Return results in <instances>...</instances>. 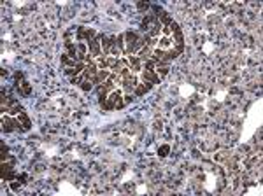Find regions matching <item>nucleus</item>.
<instances>
[{"label": "nucleus", "mask_w": 263, "mask_h": 196, "mask_svg": "<svg viewBox=\"0 0 263 196\" xmlns=\"http://www.w3.org/2000/svg\"><path fill=\"white\" fill-rule=\"evenodd\" d=\"M154 67H156V61L154 60H148L146 61V70H154Z\"/></svg>", "instance_id": "13"}, {"label": "nucleus", "mask_w": 263, "mask_h": 196, "mask_svg": "<svg viewBox=\"0 0 263 196\" xmlns=\"http://www.w3.org/2000/svg\"><path fill=\"white\" fill-rule=\"evenodd\" d=\"M133 93H135V95H139V97H140V95H144V93H146V89H144V84H139V86H135Z\"/></svg>", "instance_id": "12"}, {"label": "nucleus", "mask_w": 263, "mask_h": 196, "mask_svg": "<svg viewBox=\"0 0 263 196\" xmlns=\"http://www.w3.org/2000/svg\"><path fill=\"white\" fill-rule=\"evenodd\" d=\"M102 37H95L93 40H90V54L91 56H100L102 54V42H100Z\"/></svg>", "instance_id": "1"}, {"label": "nucleus", "mask_w": 263, "mask_h": 196, "mask_svg": "<svg viewBox=\"0 0 263 196\" xmlns=\"http://www.w3.org/2000/svg\"><path fill=\"white\" fill-rule=\"evenodd\" d=\"M137 7H139V9H148V7H149V4H148V2H139V4H137Z\"/></svg>", "instance_id": "14"}, {"label": "nucleus", "mask_w": 263, "mask_h": 196, "mask_svg": "<svg viewBox=\"0 0 263 196\" xmlns=\"http://www.w3.org/2000/svg\"><path fill=\"white\" fill-rule=\"evenodd\" d=\"M158 18L161 20V25H165V26H169L170 23H172V18H170L167 12H161V14H158Z\"/></svg>", "instance_id": "8"}, {"label": "nucleus", "mask_w": 263, "mask_h": 196, "mask_svg": "<svg viewBox=\"0 0 263 196\" xmlns=\"http://www.w3.org/2000/svg\"><path fill=\"white\" fill-rule=\"evenodd\" d=\"M16 81H18V84H19V81H23V72H16Z\"/></svg>", "instance_id": "16"}, {"label": "nucleus", "mask_w": 263, "mask_h": 196, "mask_svg": "<svg viewBox=\"0 0 263 196\" xmlns=\"http://www.w3.org/2000/svg\"><path fill=\"white\" fill-rule=\"evenodd\" d=\"M128 63L133 67L132 72H139L140 70V58L139 56H128Z\"/></svg>", "instance_id": "6"}, {"label": "nucleus", "mask_w": 263, "mask_h": 196, "mask_svg": "<svg viewBox=\"0 0 263 196\" xmlns=\"http://www.w3.org/2000/svg\"><path fill=\"white\" fill-rule=\"evenodd\" d=\"M169 151H170V147H169V145H161V147L158 149V154H160L161 158H165L167 154H169Z\"/></svg>", "instance_id": "11"}, {"label": "nucleus", "mask_w": 263, "mask_h": 196, "mask_svg": "<svg viewBox=\"0 0 263 196\" xmlns=\"http://www.w3.org/2000/svg\"><path fill=\"white\" fill-rule=\"evenodd\" d=\"M125 98V100H123V102H125V105H126V103H130L132 100H133V98H132V95H126V97H123Z\"/></svg>", "instance_id": "17"}, {"label": "nucleus", "mask_w": 263, "mask_h": 196, "mask_svg": "<svg viewBox=\"0 0 263 196\" xmlns=\"http://www.w3.org/2000/svg\"><path fill=\"white\" fill-rule=\"evenodd\" d=\"M2 179L5 180V182H9V180H12L14 179V172H12V163L9 161V163H2Z\"/></svg>", "instance_id": "2"}, {"label": "nucleus", "mask_w": 263, "mask_h": 196, "mask_svg": "<svg viewBox=\"0 0 263 196\" xmlns=\"http://www.w3.org/2000/svg\"><path fill=\"white\" fill-rule=\"evenodd\" d=\"M25 179H26V175H25V173H21V175H18V180H25Z\"/></svg>", "instance_id": "18"}, {"label": "nucleus", "mask_w": 263, "mask_h": 196, "mask_svg": "<svg viewBox=\"0 0 263 196\" xmlns=\"http://www.w3.org/2000/svg\"><path fill=\"white\" fill-rule=\"evenodd\" d=\"M21 88V93L23 95H30L32 93V88H30V82H26V81H23L21 84H18V89Z\"/></svg>", "instance_id": "7"}, {"label": "nucleus", "mask_w": 263, "mask_h": 196, "mask_svg": "<svg viewBox=\"0 0 263 196\" xmlns=\"http://www.w3.org/2000/svg\"><path fill=\"white\" fill-rule=\"evenodd\" d=\"M81 88H83L84 91H90V89L93 88V82H91V81H88V79H84V81L81 82Z\"/></svg>", "instance_id": "9"}, {"label": "nucleus", "mask_w": 263, "mask_h": 196, "mask_svg": "<svg viewBox=\"0 0 263 196\" xmlns=\"http://www.w3.org/2000/svg\"><path fill=\"white\" fill-rule=\"evenodd\" d=\"M142 79H144V82H153V84L160 82V77H158V74H154V70H142Z\"/></svg>", "instance_id": "4"}, {"label": "nucleus", "mask_w": 263, "mask_h": 196, "mask_svg": "<svg viewBox=\"0 0 263 196\" xmlns=\"http://www.w3.org/2000/svg\"><path fill=\"white\" fill-rule=\"evenodd\" d=\"M95 37H96V33H95L93 28H79L77 30V39H88V42H90Z\"/></svg>", "instance_id": "3"}, {"label": "nucleus", "mask_w": 263, "mask_h": 196, "mask_svg": "<svg viewBox=\"0 0 263 196\" xmlns=\"http://www.w3.org/2000/svg\"><path fill=\"white\" fill-rule=\"evenodd\" d=\"M19 184H21V182H12V184H11V189H12V191H18Z\"/></svg>", "instance_id": "15"}, {"label": "nucleus", "mask_w": 263, "mask_h": 196, "mask_svg": "<svg viewBox=\"0 0 263 196\" xmlns=\"http://www.w3.org/2000/svg\"><path fill=\"white\" fill-rule=\"evenodd\" d=\"M18 121H19V126H21L23 130H30L32 123H30V119H28V116H26L25 112H19L18 114Z\"/></svg>", "instance_id": "5"}, {"label": "nucleus", "mask_w": 263, "mask_h": 196, "mask_svg": "<svg viewBox=\"0 0 263 196\" xmlns=\"http://www.w3.org/2000/svg\"><path fill=\"white\" fill-rule=\"evenodd\" d=\"M169 46H170V39H169V37H163V39L160 40V49H163V51H165Z\"/></svg>", "instance_id": "10"}]
</instances>
